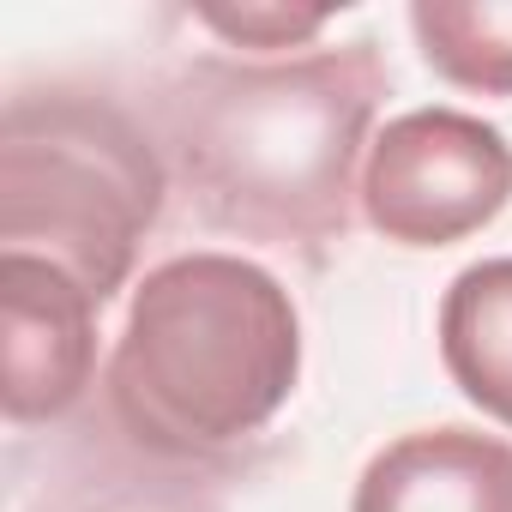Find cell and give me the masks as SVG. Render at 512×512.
Here are the masks:
<instances>
[{
    "label": "cell",
    "mask_w": 512,
    "mask_h": 512,
    "mask_svg": "<svg viewBox=\"0 0 512 512\" xmlns=\"http://www.w3.org/2000/svg\"><path fill=\"white\" fill-rule=\"evenodd\" d=\"M392 91L380 43L314 55H199L175 67L151 103L169 181L199 223L326 266L356 223V163Z\"/></svg>",
    "instance_id": "6da1fadb"
},
{
    "label": "cell",
    "mask_w": 512,
    "mask_h": 512,
    "mask_svg": "<svg viewBox=\"0 0 512 512\" xmlns=\"http://www.w3.org/2000/svg\"><path fill=\"white\" fill-rule=\"evenodd\" d=\"M302 380V314L241 253H175L127 302L103 398L121 440L169 470H205L260 440Z\"/></svg>",
    "instance_id": "7a4b0ae2"
},
{
    "label": "cell",
    "mask_w": 512,
    "mask_h": 512,
    "mask_svg": "<svg viewBox=\"0 0 512 512\" xmlns=\"http://www.w3.org/2000/svg\"><path fill=\"white\" fill-rule=\"evenodd\" d=\"M169 163L157 133L103 91H13L0 115V253L43 260L103 308L157 229Z\"/></svg>",
    "instance_id": "3957f363"
},
{
    "label": "cell",
    "mask_w": 512,
    "mask_h": 512,
    "mask_svg": "<svg viewBox=\"0 0 512 512\" xmlns=\"http://www.w3.org/2000/svg\"><path fill=\"white\" fill-rule=\"evenodd\" d=\"M356 199L374 235L398 247H452L506 211L512 145L482 115L410 109L374 133Z\"/></svg>",
    "instance_id": "277c9868"
},
{
    "label": "cell",
    "mask_w": 512,
    "mask_h": 512,
    "mask_svg": "<svg viewBox=\"0 0 512 512\" xmlns=\"http://www.w3.org/2000/svg\"><path fill=\"white\" fill-rule=\"evenodd\" d=\"M97 314L103 302L67 272L0 253V386L13 428L61 422L85 398L97 362Z\"/></svg>",
    "instance_id": "5b68a950"
},
{
    "label": "cell",
    "mask_w": 512,
    "mask_h": 512,
    "mask_svg": "<svg viewBox=\"0 0 512 512\" xmlns=\"http://www.w3.org/2000/svg\"><path fill=\"white\" fill-rule=\"evenodd\" d=\"M350 512H512V446L482 428H416L380 446Z\"/></svg>",
    "instance_id": "8992f818"
},
{
    "label": "cell",
    "mask_w": 512,
    "mask_h": 512,
    "mask_svg": "<svg viewBox=\"0 0 512 512\" xmlns=\"http://www.w3.org/2000/svg\"><path fill=\"white\" fill-rule=\"evenodd\" d=\"M440 362L482 416L512 428V253L476 260L446 284Z\"/></svg>",
    "instance_id": "52a82bcc"
},
{
    "label": "cell",
    "mask_w": 512,
    "mask_h": 512,
    "mask_svg": "<svg viewBox=\"0 0 512 512\" xmlns=\"http://www.w3.org/2000/svg\"><path fill=\"white\" fill-rule=\"evenodd\" d=\"M410 31L446 85L512 97V0H416Z\"/></svg>",
    "instance_id": "ba28073f"
},
{
    "label": "cell",
    "mask_w": 512,
    "mask_h": 512,
    "mask_svg": "<svg viewBox=\"0 0 512 512\" xmlns=\"http://www.w3.org/2000/svg\"><path fill=\"white\" fill-rule=\"evenodd\" d=\"M31 512H217V500L187 470H169L157 458L139 464L97 458L85 470H67L55 488L43 482Z\"/></svg>",
    "instance_id": "9c48e42d"
},
{
    "label": "cell",
    "mask_w": 512,
    "mask_h": 512,
    "mask_svg": "<svg viewBox=\"0 0 512 512\" xmlns=\"http://www.w3.org/2000/svg\"><path fill=\"white\" fill-rule=\"evenodd\" d=\"M326 19H332V7H199V25H211L223 43L266 49V55L320 37Z\"/></svg>",
    "instance_id": "30bf717a"
}]
</instances>
